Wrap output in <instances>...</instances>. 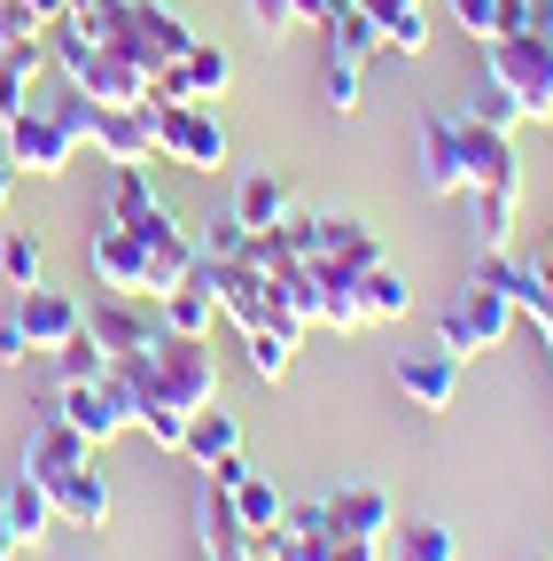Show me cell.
<instances>
[{
  "instance_id": "cell-1",
  "label": "cell",
  "mask_w": 553,
  "mask_h": 561,
  "mask_svg": "<svg viewBox=\"0 0 553 561\" xmlns=\"http://www.w3.org/2000/svg\"><path fill=\"white\" fill-rule=\"evenodd\" d=\"M483 79L507 87L530 125H545L553 117V39L545 32H492L483 39Z\"/></svg>"
},
{
  "instance_id": "cell-2",
  "label": "cell",
  "mask_w": 553,
  "mask_h": 561,
  "mask_svg": "<svg viewBox=\"0 0 553 561\" xmlns=\"http://www.w3.org/2000/svg\"><path fill=\"white\" fill-rule=\"evenodd\" d=\"M157 110V157L180 172H219L227 164V125L203 102H149Z\"/></svg>"
},
{
  "instance_id": "cell-3",
  "label": "cell",
  "mask_w": 553,
  "mask_h": 561,
  "mask_svg": "<svg viewBox=\"0 0 553 561\" xmlns=\"http://www.w3.org/2000/svg\"><path fill=\"white\" fill-rule=\"evenodd\" d=\"M507 328H515V305L492 289V280L468 273V289H460V297L445 305V320H437V343L452 351V359H475V351L507 343Z\"/></svg>"
},
{
  "instance_id": "cell-4",
  "label": "cell",
  "mask_w": 553,
  "mask_h": 561,
  "mask_svg": "<svg viewBox=\"0 0 553 561\" xmlns=\"http://www.w3.org/2000/svg\"><path fill=\"white\" fill-rule=\"evenodd\" d=\"M149 367H157V390L172 405H187V413L219 398V359L203 351V335H157L149 343Z\"/></svg>"
},
{
  "instance_id": "cell-5",
  "label": "cell",
  "mask_w": 553,
  "mask_h": 561,
  "mask_svg": "<svg viewBox=\"0 0 553 561\" xmlns=\"http://www.w3.org/2000/svg\"><path fill=\"white\" fill-rule=\"evenodd\" d=\"M0 133H9V164H16V172H39V180L71 172V157H79V133L62 125L47 102H32L24 117H9Z\"/></svg>"
},
{
  "instance_id": "cell-6",
  "label": "cell",
  "mask_w": 553,
  "mask_h": 561,
  "mask_svg": "<svg viewBox=\"0 0 553 561\" xmlns=\"http://www.w3.org/2000/svg\"><path fill=\"white\" fill-rule=\"evenodd\" d=\"M452 133H460V172H468V195H483V187H522V164H515V140L499 133V125H483V117H452Z\"/></svg>"
},
{
  "instance_id": "cell-7",
  "label": "cell",
  "mask_w": 553,
  "mask_h": 561,
  "mask_svg": "<svg viewBox=\"0 0 553 561\" xmlns=\"http://www.w3.org/2000/svg\"><path fill=\"white\" fill-rule=\"evenodd\" d=\"M62 421H71L79 437H94V445H110L117 430H133V390L117 382V367H110L102 382H79V390H62Z\"/></svg>"
},
{
  "instance_id": "cell-8",
  "label": "cell",
  "mask_w": 553,
  "mask_h": 561,
  "mask_svg": "<svg viewBox=\"0 0 553 561\" xmlns=\"http://www.w3.org/2000/svg\"><path fill=\"white\" fill-rule=\"evenodd\" d=\"M87 335L110 351V359H133V351H149V343L164 335V320L141 312V297H110V289H102V305L87 312Z\"/></svg>"
},
{
  "instance_id": "cell-9",
  "label": "cell",
  "mask_w": 553,
  "mask_h": 561,
  "mask_svg": "<svg viewBox=\"0 0 553 561\" xmlns=\"http://www.w3.org/2000/svg\"><path fill=\"white\" fill-rule=\"evenodd\" d=\"M94 280H102V289L110 297H149V250H141V234H133V227H102L94 234Z\"/></svg>"
},
{
  "instance_id": "cell-10",
  "label": "cell",
  "mask_w": 553,
  "mask_h": 561,
  "mask_svg": "<svg viewBox=\"0 0 553 561\" xmlns=\"http://www.w3.org/2000/svg\"><path fill=\"white\" fill-rule=\"evenodd\" d=\"M398 390L422 405V413H452L460 398V359L437 343V351H398Z\"/></svg>"
},
{
  "instance_id": "cell-11",
  "label": "cell",
  "mask_w": 553,
  "mask_h": 561,
  "mask_svg": "<svg viewBox=\"0 0 553 561\" xmlns=\"http://www.w3.org/2000/svg\"><path fill=\"white\" fill-rule=\"evenodd\" d=\"M39 491H47L55 523H71V530H102V523H110V476H102L94 460L71 468V476H47Z\"/></svg>"
},
{
  "instance_id": "cell-12",
  "label": "cell",
  "mask_w": 553,
  "mask_h": 561,
  "mask_svg": "<svg viewBox=\"0 0 553 561\" xmlns=\"http://www.w3.org/2000/svg\"><path fill=\"white\" fill-rule=\"evenodd\" d=\"M94 149L117 164H149L157 157V110L149 102H133V110H94Z\"/></svg>"
},
{
  "instance_id": "cell-13",
  "label": "cell",
  "mask_w": 553,
  "mask_h": 561,
  "mask_svg": "<svg viewBox=\"0 0 553 561\" xmlns=\"http://www.w3.org/2000/svg\"><path fill=\"white\" fill-rule=\"evenodd\" d=\"M16 328L32 335V351H55V343H71L79 328H87V305L71 297V289H24V305H16Z\"/></svg>"
},
{
  "instance_id": "cell-14",
  "label": "cell",
  "mask_w": 553,
  "mask_h": 561,
  "mask_svg": "<svg viewBox=\"0 0 553 561\" xmlns=\"http://www.w3.org/2000/svg\"><path fill=\"white\" fill-rule=\"evenodd\" d=\"M87 460H94V437H79L62 413H47L39 430H32V445H24V476H32V483L71 476V468H87Z\"/></svg>"
},
{
  "instance_id": "cell-15",
  "label": "cell",
  "mask_w": 553,
  "mask_h": 561,
  "mask_svg": "<svg viewBox=\"0 0 553 561\" xmlns=\"http://www.w3.org/2000/svg\"><path fill=\"white\" fill-rule=\"evenodd\" d=\"M327 523H335V538H367V546H382V538L398 530V507H390V491L352 483V491H335V500H327Z\"/></svg>"
},
{
  "instance_id": "cell-16",
  "label": "cell",
  "mask_w": 553,
  "mask_h": 561,
  "mask_svg": "<svg viewBox=\"0 0 553 561\" xmlns=\"http://www.w3.org/2000/svg\"><path fill=\"white\" fill-rule=\"evenodd\" d=\"M413 164H422V187H429V195H468V172H460V133H452V117H422Z\"/></svg>"
},
{
  "instance_id": "cell-17",
  "label": "cell",
  "mask_w": 553,
  "mask_h": 561,
  "mask_svg": "<svg viewBox=\"0 0 553 561\" xmlns=\"http://www.w3.org/2000/svg\"><path fill=\"white\" fill-rule=\"evenodd\" d=\"M157 320H164V335H211V320H219V305H211V280H203V257L172 280V289L157 297Z\"/></svg>"
},
{
  "instance_id": "cell-18",
  "label": "cell",
  "mask_w": 553,
  "mask_h": 561,
  "mask_svg": "<svg viewBox=\"0 0 553 561\" xmlns=\"http://www.w3.org/2000/svg\"><path fill=\"white\" fill-rule=\"evenodd\" d=\"M475 280H492V289L515 305V312H530V320H545V273L530 265V257H515V250H483V265H475Z\"/></svg>"
},
{
  "instance_id": "cell-19",
  "label": "cell",
  "mask_w": 553,
  "mask_h": 561,
  "mask_svg": "<svg viewBox=\"0 0 553 561\" xmlns=\"http://www.w3.org/2000/svg\"><path fill=\"white\" fill-rule=\"evenodd\" d=\"M39 70H47V32H39V39H16V47H0V125L32 110Z\"/></svg>"
},
{
  "instance_id": "cell-20",
  "label": "cell",
  "mask_w": 553,
  "mask_h": 561,
  "mask_svg": "<svg viewBox=\"0 0 553 561\" xmlns=\"http://www.w3.org/2000/svg\"><path fill=\"white\" fill-rule=\"evenodd\" d=\"M195 530H203V561H242L250 553V523L234 515V491H203V515H195Z\"/></svg>"
},
{
  "instance_id": "cell-21",
  "label": "cell",
  "mask_w": 553,
  "mask_h": 561,
  "mask_svg": "<svg viewBox=\"0 0 553 561\" xmlns=\"http://www.w3.org/2000/svg\"><path fill=\"white\" fill-rule=\"evenodd\" d=\"M297 343H304V320H257V328H242V351H250V375L257 382H281L289 359H297Z\"/></svg>"
},
{
  "instance_id": "cell-22",
  "label": "cell",
  "mask_w": 553,
  "mask_h": 561,
  "mask_svg": "<svg viewBox=\"0 0 553 561\" xmlns=\"http://www.w3.org/2000/svg\"><path fill=\"white\" fill-rule=\"evenodd\" d=\"M180 453L195 460V468H219L227 453H242V430H234V413L211 398V405H195L187 413V437H180Z\"/></svg>"
},
{
  "instance_id": "cell-23",
  "label": "cell",
  "mask_w": 553,
  "mask_h": 561,
  "mask_svg": "<svg viewBox=\"0 0 553 561\" xmlns=\"http://www.w3.org/2000/svg\"><path fill=\"white\" fill-rule=\"evenodd\" d=\"M312 273H320V328H367V312H359V273L343 265V257H312Z\"/></svg>"
},
{
  "instance_id": "cell-24",
  "label": "cell",
  "mask_w": 553,
  "mask_h": 561,
  "mask_svg": "<svg viewBox=\"0 0 553 561\" xmlns=\"http://www.w3.org/2000/svg\"><path fill=\"white\" fill-rule=\"evenodd\" d=\"M234 219H242L250 234L281 227V219H289V180H281V172H242V187H234Z\"/></svg>"
},
{
  "instance_id": "cell-25",
  "label": "cell",
  "mask_w": 553,
  "mask_h": 561,
  "mask_svg": "<svg viewBox=\"0 0 553 561\" xmlns=\"http://www.w3.org/2000/svg\"><path fill=\"white\" fill-rule=\"evenodd\" d=\"M0 523H9L16 546H39V538L55 530V507H47V491H39L32 476H16L9 491H0Z\"/></svg>"
},
{
  "instance_id": "cell-26",
  "label": "cell",
  "mask_w": 553,
  "mask_h": 561,
  "mask_svg": "<svg viewBox=\"0 0 553 561\" xmlns=\"http://www.w3.org/2000/svg\"><path fill=\"white\" fill-rule=\"evenodd\" d=\"M180 62V79H187V102H219L227 87H234V55L219 47V39H195L187 55H172Z\"/></svg>"
},
{
  "instance_id": "cell-27",
  "label": "cell",
  "mask_w": 553,
  "mask_h": 561,
  "mask_svg": "<svg viewBox=\"0 0 553 561\" xmlns=\"http://www.w3.org/2000/svg\"><path fill=\"white\" fill-rule=\"evenodd\" d=\"M320 32H327V55H335V62H367V55H382V24L359 9V0H343V9H335Z\"/></svg>"
},
{
  "instance_id": "cell-28",
  "label": "cell",
  "mask_w": 553,
  "mask_h": 561,
  "mask_svg": "<svg viewBox=\"0 0 553 561\" xmlns=\"http://www.w3.org/2000/svg\"><path fill=\"white\" fill-rule=\"evenodd\" d=\"M382 553H390V561H460V538H452L445 523H405V530L382 538Z\"/></svg>"
},
{
  "instance_id": "cell-29",
  "label": "cell",
  "mask_w": 553,
  "mask_h": 561,
  "mask_svg": "<svg viewBox=\"0 0 553 561\" xmlns=\"http://www.w3.org/2000/svg\"><path fill=\"white\" fill-rule=\"evenodd\" d=\"M47 359H55V382H62V390H79V382H102V375H110V351H102L87 328H79L71 343H55Z\"/></svg>"
},
{
  "instance_id": "cell-30",
  "label": "cell",
  "mask_w": 553,
  "mask_h": 561,
  "mask_svg": "<svg viewBox=\"0 0 553 561\" xmlns=\"http://www.w3.org/2000/svg\"><path fill=\"white\" fill-rule=\"evenodd\" d=\"M515 203H522V187H483L475 195V242L483 250H507L515 242Z\"/></svg>"
},
{
  "instance_id": "cell-31",
  "label": "cell",
  "mask_w": 553,
  "mask_h": 561,
  "mask_svg": "<svg viewBox=\"0 0 553 561\" xmlns=\"http://www.w3.org/2000/svg\"><path fill=\"white\" fill-rule=\"evenodd\" d=\"M405 305H413L405 273H390V265H367V273H359V312H367V320H405Z\"/></svg>"
},
{
  "instance_id": "cell-32",
  "label": "cell",
  "mask_w": 553,
  "mask_h": 561,
  "mask_svg": "<svg viewBox=\"0 0 553 561\" xmlns=\"http://www.w3.org/2000/svg\"><path fill=\"white\" fill-rule=\"evenodd\" d=\"M157 210V195H149V164H117V180H110V219L117 227H141Z\"/></svg>"
},
{
  "instance_id": "cell-33",
  "label": "cell",
  "mask_w": 553,
  "mask_h": 561,
  "mask_svg": "<svg viewBox=\"0 0 553 561\" xmlns=\"http://www.w3.org/2000/svg\"><path fill=\"white\" fill-rule=\"evenodd\" d=\"M281 507H289V500H281V491H273V483H265L257 468H250V476L234 483V515L250 523V538H257V530H273V523H281Z\"/></svg>"
},
{
  "instance_id": "cell-34",
  "label": "cell",
  "mask_w": 553,
  "mask_h": 561,
  "mask_svg": "<svg viewBox=\"0 0 553 561\" xmlns=\"http://www.w3.org/2000/svg\"><path fill=\"white\" fill-rule=\"evenodd\" d=\"M39 265H47V250H39V234H0V280H9V289H32L39 280Z\"/></svg>"
},
{
  "instance_id": "cell-35",
  "label": "cell",
  "mask_w": 553,
  "mask_h": 561,
  "mask_svg": "<svg viewBox=\"0 0 553 561\" xmlns=\"http://www.w3.org/2000/svg\"><path fill=\"white\" fill-rule=\"evenodd\" d=\"M382 47L422 55V47H429V16H422V9H390V16H382Z\"/></svg>"
},
{
  "instance_id": "cell-36",
  "label": "cell",
  "mask_w": 553,
  "mask_h": 561,
  "mask_svg": "<svg viewBox=\"0 0 553 561\" xmlns=\"http://www.w3.org/2000/svg\"><path fill=\"white\" fill-rule=\"evenodd\" d=\"M327 110L335 117H359V62H335L327 55Z\"/></svg>"
},
{
  "instance_id": "cell-37",
  "label": "cell",
  "mask_w": 553,
  "mask_h": 561,
  "mask_svg": "<svg viewBox=\"0 0 553 561\" xmlns=\"http://www.w3.org/2000/svg\"><path fill=\"white\" fill-rule=\"evenodd\" d=\"M468 117H483V125H499V133H515V125H522V110H515V94H507V87H483V94L468 102Z\"/></svg>"
},
{
  "instance_id": "cell-38",
  "label": "cell",
  "mask_w": 553,
  "mask_h": 561,
  "mask_svg": "<svg viewBox=\"0 0 553 561\" xmlns=\"http://www.w3.org/2000/svg\"><path fill=\"white\" fill-rule=\"evenodd\" d=\"M242 242H250V227L227 210V219H211V234H203L195 250H203V257H242Z\"/></svg>"
},
{
  "instance_id": "cell-39",
  "label": "cell",
  "mask_w": 553,
  "mask_h": 561,
  "mask_svg": "<svg viewBox=\"0 0 553 561\" xmlns=\"http://www.w3.org/2000/svg\"><path fill=\"white\" fill-rule=\"evenodd\" d=\"M452 16H460L468 39H492L499 32V0H452Z\"/></svg>"
},
{
  "instance_id": "cell-40",
  "label": "cell",
  "mask_w": 553,
  "mask_h": 561,
  "mask_svg": "<svg viewBox=\"0 0 553 561\" xmlns=\"http://www.w3.org/2000/svg\"><path fill=\"white\" fill-rule=\"evenodd\" d=\"M47 24L24 9V0H0V47H16V39H39Z\"/></svg>"
},
{
  "instance_id": "cell-41",
  "label": "cell",
  "mask_w": 553,
  "mask_h": 561,
  "mask_svg": "<svg viewBox=\"0 0 553 561\" xmlns=\"http://www.w3.org/2000/svg\"><path fill=\"white\" fill-rule=\"evenodd\" d=\"M242 9H250V24H257L265 39H281V32L297 24V9H289V0H242Z\"/></svg>"
},
{
  "instance_id": "cell-42",
  "label": "cell",
  "mask_w": 553,
  "mask_h": 561,
  "mask_svg": "<svg viewBox=\"0 0 553 561\" xmlns=\"http://www.w3.org/2000/svg\"><path fill=\"white\" fill-rule=\"evenodd\" d=\"M62 9H71V24H87V32H102L117 9H125V0H62Z\"/></svg>"
},
{
  "instance_id": "cell-43",
  "label": "cell",
  "mask_w": 553,
  "mask_h": 561,
  "mask_svg": "<svg viewBox=\"0 0 553 561\" xmlns=\"http://www.w3.org/2000/svg\"><path fill=\"white\" fill-rule=\"evenodd\" d=\"M24 359H32V335L9 320V328H0V367H24Z\"/></svg>"
},
{
  "instance_id": "cell-44",
  "label": "cell",
  "mask_w": 553,
  "mask_h": 561,
  "mask_svg": "<svg viewBox=\"0 0 553 561\" xmlns=\"http://www.w3.org/2000/svg\"><path fill=\"white\" fill-rule=\"evenodd\" d=\"M538 24V0H499V32H530Z\"/></svg>"
},
{
  "instance_id": "cell-45",
  "label": "cell",
  "mask_w": 553,
  "mask_h": 561,
  "mask_svg": "<svg viewBox=\"0 0 553 561\" xmlns=\"http://www.w3.org/2000/svg\"><path fill=\"white\" fill-rule=\"evenodd\" d=\"M289 9H297V24H327V16L343 9V0H289Z\"/></svg>"
},
{
  "instance_id": "cell-46",
  "label": "cell",
  "mask_w": 553,
  "mask_h": 561,
  "mask_svg": "<svg viewBox=\"0 0 553 561\" xmlns=\"http://www.w3.org/2000/svg\"><path fill=\"white\" fill-rule=\"evenodd\" d=\"M335 561H382V546H367V538H335Z\"/></svg>"
},
{
  "instance_id": "cell-47",
  "label": "cell",
  "mask_w": 553,
  "mask_h": 561,
  "mask_svg": "<svg viewBox=\"0 0 553 561\" xmlns=\"http://www.w3.org/2000/svg\"><path fill=\"white\" fill-rule=\"evenodd\" d=\"M359 9H367V16H375V24H382V16H390V9H422V0H359Z\"/></svg>"
},
{
  "instance_id": "cell-48",
  "label": "cell",
  "mask_w": 553,
  "mask_h": 561,
  "mask_svg": "<svg viewBox=\"0 0 553 561\" xmlns=\"http://www.w3.org/2000/svg\"><path fill=\"white\" fill-rule=\"evenodd\" d=\"M24 9H32L39 24H55V16H71V9H62V0H24Z\"/></svg>"
},
{
  "instance_id": "cell-49",
  "label": "cell",
  "mask_w": 553,
  "mask_h": 561,
  "mask_svg": "<svg viewBox=\"0 0 553 561\" xmlns=\"http://www.w3.org/2000/svg\"><path fill=\"white\" fill-rule=\"evenodd\" d=\"M9 195H16V164L0 157V210H9Z\"/></svg>"
},
{
  "instance_id": "cell-50",
  "label": "cell",
  "mask_w": 553,
  "mask_h": 561,
  "mask_svg": "<svg viewBox=\"0 0 553 561\" xmlns=\"http://www.w3.org/2000/svg\"><path fill=\"white\" fill-rule=\"evenodd\" d=\"M530 32H545V39H553V0H538V24H530Z\"/></svg>"
},
{
  "instance_id": "cell-51",
  "label": "cell",
  "mask_w": 553,
  "mask_h": 561,
  "mask_svg": "<svg viewBox=\"0 0 553 561\" xmlns=\"http://www.w3.org/2000/svg\"><path fill=\"white\" fill-rule=\"evenodd\" d=\"M16 553H24V546L9 538V523H0V561H16Z\"/></svg>"
},
{
  "instance_id": "cell-52",
  "label": "cell",
  "mask_w": 553,
  "mask_h": 561,
  "mask_svg": "<svg viewBox=\"0 0 553 561\" xmlns=\"http://www.w3.org/2000/svg\"><path fill=\"white\" fill-rule=\"evenodd\" d=\"M545 343H553V328H545Z\"/></svg>"
}]
</instances>
